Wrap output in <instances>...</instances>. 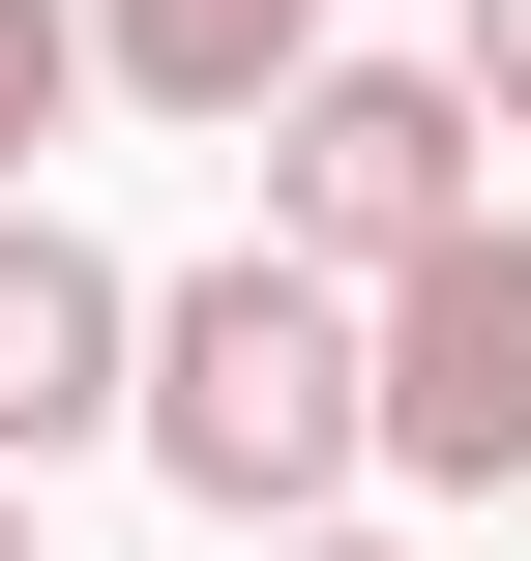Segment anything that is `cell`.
I'll list each match as a JSON object with an SVG mask.
<instances>
[{"label": "cell", "instance_id": "cell-1", "mask_svg": "<svg viewBox=\"0 0 531 561\" xmlns=\"http://www.w3.org/2000/svg\"><path fill=\"white\" fill-rule=\"evenodd\" d=\"M118 444H148V473H177L207 533H266V503L384 473V444H355V266H296V237L177 266V296L118 325Z\"/></svg>", "mask_w": 531, "mask_h": 561}, {"label": "cell", "instance_id": "cell-5", "mask_svg": "<svg viewBox=\"0 0 531 561\" xmlns=\"http://www.w3.org/2000/svg\"><path fill=\"white\" fill-rule=\"evenodd\" d=\"M325 59V0H89V89H148V118H266Z\"/></svg>", "mask_w": 531, "mask_h": 561}, {"label": "cell", "instance_id": "cell-2", "mask_svg": "<svg viewBox=\"0 0 531 561\" xmlns=\"http://www.w3.org/2000/svg\"><path fill=\"white\" fill-rule=\"evenodd\" d=\"M355 444L414 503H503L531 473V207H443L414 266H355Z\"/></svg>", "mask_w": 531, "mask_h": 561}, {"label": "cell", "instance_id": "cell-9", "mask_svg": "<svg viewBox=\"0 0 531 561\" xmlns=\"http://www.w3.org/2000/svg\"><path fill=\"white\" fill-rule=\"evenodd\" d=\"M0 561H30V473H0Z\"/></svg>", "mask_w": 531, "mask_h": 561}, {"label": "cell", "instance_id": "cell-6", "mask_svg": "<svg viewBox=\"0 0 531 561\" xmlns=\"http://www.w3.org/2000/svg\"><path fill=\"white\" fill-rule=\"evenodd\" d=\"M59 118H89V0H0V178H30Z\"/></svg>", "mask_w": 531, "mask_h": 561}, {"label": "cell", "instance_id": "cell-8", "mask_svg": "<svg viewBox=\"0 0 531 561\" xmlns=\"http://www.w3.org/2000/svg\"><path fill=\"white\" fill-rule=\"evenodd\" d=\"M266 561H384V533H325V503H266Z\"/></svg>", "mask_w": 531, "mask_h": 561}, {"label": "cell", "instance_id": "cell-3", "mask_svg": "<svg viewBox=\"0 0 531 561\" xmlns=\"http://www.w3.org/2000/svg\"><path fill=\"white\" fill-rule=\"evenodd\" d=\"M236 148H266V237H296V266H414V237L473 207V89H443V59H355V30H325Z\"/></svg>", "mask_w": 531, "mask_h": 561}, {"label": "cell", "instance_id": "cell-4", "mask_svg": "<svg viewBox=\"0 0 531 561\" xmlns=\"http://www.w3.org/2000/svg\"><path fill=\"white\" fill-rule=\"evenodd\" d=\"M118 325H148V266H118V237H59V207L0 178V473L118 444Z\"/></svg>", "mask_w": 531, "mask_h": 561}, {"label": "cell", "instance_id": "cell-7", "mask_svg": "<svg viewBox=\"0 0 531 561\" xmlns=\"http://www.w3.org/2000/svg\"><path fill=\"white\" fill-rule=\"evenodd\" d=\"M443 89H473V148H531V0H443Z\"/></svg>", "mask_w": 531, "mask_h": 561}]
</instances>
